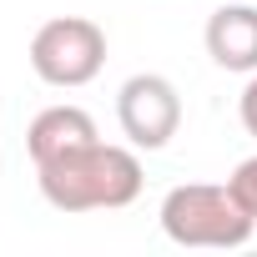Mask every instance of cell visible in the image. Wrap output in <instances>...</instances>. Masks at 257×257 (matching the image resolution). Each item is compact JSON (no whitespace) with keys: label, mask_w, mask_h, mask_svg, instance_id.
Returning a JSON list of instances; mask_svg holds the SVG:
<instances>
[{"label":"cell","mask_w":257,"mask_h":257,"mask_svg":"<svg viewBox=\"0 0 257 257\" xmlns=\"http://www.w3.org/2000/svg\"><path fill=\"white\" fill-rule=\"evenodd\" d=\"M36 182L56 212H116L142 197V162L132 147L96 137L56 162H41Z\"/></svg>","instance_id":"6da1fadb"},{"label":"cell","mask_w":257,"mask_h":257,"mask_svg":"<svg viewBox=\"0 0 257 257\" xmlns=\"http://www.w3.org/2000/svg\"><path fill=\"white\" fill-rule=\"evenodd\" d=\"M157 217L177 247H242L257 227L227 182H182L162 197Z\"/></svg>","instance_id":"7a4b0ae2"},{"label":"cell","mask_w":257,"mask_h":257,"mask_svg":"<svg viewBox=\"0 0 257 257\" xmlns=\"http://www.w3.org/2000/svg\"><path fill=\"white\" fill-rule=\"evenodd\" d=\"M101 66H106V31L86 16H56L31 36V71L56 91L91 86Z\"/></svg>","instance_id":"3957f363"},{"label":"cell","mask_w":257,"mask_h":257,"mask_svg":"<svg viewBox=\"0 0 257 257\" xmlns=\"http://www.w3.org/2000/svg\"><path fill=\"white\" fill-rule=\"evenodd\" d=\"M116 121L126 142H132L137 152H162L177 132H182V96L167 76L157 71H142L132 81H121L116 91Z\"/></svg>","instance_id":"277c9868"},{"label":"cell","mask_w":257,"mask_h":257,"mask_svg":"<svg viewBox=\"0 0 257 257\" xmlns=\"http://www.w3.org/2000/svg\"><path fill=\"white\" fill-rule=\"evenodd\" d=\"M202 41H207V56L222 71L252 76L257 71V6H217L207 16Z\"/></svg>","instance_id":"5b68a950"},{"label":"cell","mask_w":257,"mask_h":257,"mask_svg":"<svg viewBox=\"0 0 257 257\" xmlns=\"http://www.w3.org/2000/svg\"><path fill=\"white\" fill-rule=\"evenodd\" d=\"M96 137H101V132H96L91 111L61 101V106H46V111L26 126V152H31V162L41 167V162H56V157H66V152H76V147H86V142H96Z\"/></svg>","instance_id":"8992f818"},{"label":"cell","mask_w":257,"mask_h":257,"mask_svg":"<svg viewBox=\"0 0 257 257\" xmlns=\"http://www.w3.org/2000/svg\"><path fill=\"white\" fill-rule=\"evenodd\" d=\"M227 187H232V197L257 217V157H247V162H237L232 167V177H227Z\"/></svg>","instance_id":"52a82bcc"},{"label":"cell","mask_w":257,"mask_h":257,"mask_svg":"<svg viewBox=\"0 0 257 257\" xmlns=\"http://www.w3.org/2000/svg\"><path fill=\"white\" fill-rule=\"evenodd\" d=\"M237 116H242V132L257 137V71L247 76V86H242V96H237Z\"/></svg>","instance_id":"ba28073f"}]
</instances>
